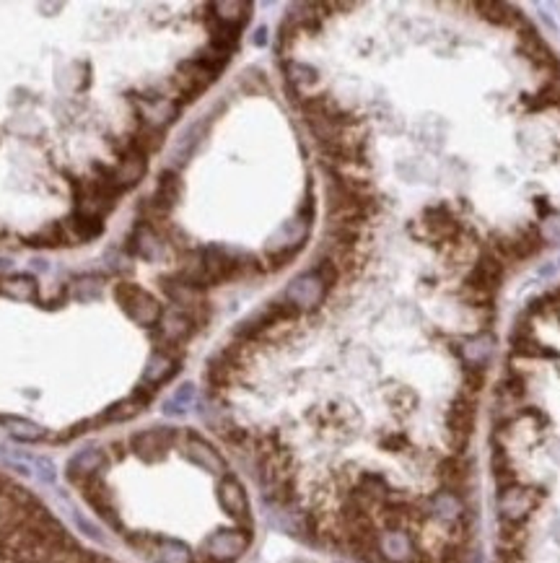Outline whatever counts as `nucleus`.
I'll return each instance as SVG.
<instances>
[{
	"instance_id": "obj_14",
	"label": "nucleus",
	"mask_w": 560,
	"mask_h": 563,
	"mask_svg": "<svg viewBox=\"0 0 560 563\" xmlns=\"http://www.w3.org/2000/svg\"><path fill=\"white\" fill-rule=\"evenodd\" d=\"M304 242H296V245H286V247H275L268 252V268L270 271H283L286 265H291L293 257L301 252Z\"/></svg>"
},
{
	"instance_id": "obj_15",
	"label": "nucleus",
	"mask_w": 560,
	"mask_h": 563,
	"mask_svg": "<svg viewBox=\"0 0 560 563\" xmlns=\"http://www.w3.org/2000/svg\"><path fill=\"white\" fill-rule=\"evenodd\" d=\"M289 84L296 91H304L307 86L316 84V70L301 66V63H289Z\"/></svg>"
},
{
	"instance_id": "obj_17",
	"label": "nucleus",
	"mask_w": 560,
	"mask_h": 563,
	"mask_svg": "<svg viewBox=\"0 0 560 563\" xmlns=\"http://www.w3.org/2000/svg\"><path fill=\"white\" fill-rule=\"evenodd\" d=\"M314 275L322 281V286L330 291V289H335L337 286V281H340V271L335 268V263L330 260V257H324V260H319L316 263V268H314Z\"/></svg>"
},
{
	"instance_id": "obj_4",
	"label": "nucleus",
	"mask_w": 560,
	"mask_h": 563,
	"mask_svg": "<svg viewBox=\"0 0 560 563\" xmlns=\"http://www.w3.org/2000/svg\"><path fill=\"white\" fill-rule=\"evenodd\" d=\"M164 237L158 234L156 228L146 221H138L135 228L128 234V245H125V252L133 255V257H143L148 263H156L164 255Z\"/></svg>"
},
{
	"instance_id": "obj_10",
	"label": "nucleus",
	"mask_w": 560,
	"mask_h": 563,
	"mask_svg": "<svg viewBox=\"0 0 560 563\" xmlns=\"http://www.w3.org/2000/svg\"><path fill=\"white\" fill-rule=\"evenodd\" d=\"M208 11H210V19H213V22L242 29V26L249 22L252 5H249V3H239V0H234V3H210Z\"/></svg>"
},
{
	"instance_id": "obj_18",
	"label": "nucleus",
	"mask_w": 560,
	"mask_h": 563,
	"mask_svg": "<svg viewBox=\"0 0 560 563\" xmlns=\"http://www.w3.org/2000/svg\"><path fill=\"white\" fill-rule=\"evenodd\" d=\"M107 268L110 271H128L130 265H125V255L120 249H110L107 252Z\"/></svg>"
},
{
	"instance_id": "obj_7",
	"label": "nucleus",
	"mask_w": 560,
	"mask_h": 563,
	"mask_svg": "<svg viewBox=\"0 0 560 563\" xmlns=\"http://www.w3.org/2000/svg\"><path fill=\"white\" fill-rule=\"evenodd\" d=\"M146 169H148V156H143L140 151L128 148V151L120 156V164L114 166V180H117V184H120L122 192H125V190L135 187L138 182L146 177Z\"/></svg>"
},
{
	"instance_id": "obj_13",
	"label": "nucleus",
	"mask_w": 560,
	"mask_h": 563,
	"mask_svg": "<svg viewBox=\"0 0 560 563\" xmlns=\"http://www.w3.org/2000/svg\"><path fill=\"white\" fill-rule=\"evenodd\" d=\"M70 296L78 299V301H91V299H99L102 296V278L99 275H81L73 281L70 286Z\"/></svg>"
},
{
	"instance_id": "obj_11",
	"label": "nucleus",
	"mask_w": 560,
	"mask_h": 563,
	"mask_svg": "<svg viewBox=\"0 0 560 563\" xmlns=\"http://www.w3.org/2000/svg\"><path fill=\"white\" fill-rule=\"evenodd\" d=\"M26 245L29 247H42V249H58L70 245L67 239V231L63 221H55V224H47L45 228H40L37 234L26 237Z\"/></svg>"
},
{
	"instance_id": "obj_5",
	"label": "nucleus",
	"mask_w": 560,
	"mask_h": 563,
	"mask_svg": "<svg viewBox=\"0 0 560 563\" xmlns=\"http://www.w3.org/2000/svg\"><path fill=\"white\" fill-rule=\"evenodd\" d=\"M423 226H426L428 237L433 242H439V247L447 249L449 242H454L462 231L459 221L449 213L444 205H433V208H426L423 213Z\"/></svg>"
},
{
	"instance_id": "obj_8",
	"label": "nucleus",
	"mask_w": 560,
	"mask_h": 563,
	"mask_svg": "<svg viewBox=\"0 0 560 563\" xmlns=\"http://www.w3.org/2000/svg\"><path fill=\"white\" fill-rule=\"evenodd\" d=\"M475 8L480 11V16L493 26H501V29H519L524 23V16L516 11L514 5L509 3H495V0H480L475 3Z\"/></svg>"
},
{
	"instance_id": "obj_9",
	"label": "nucleus",
	"mask_w": 560,
	"mask_h": 563,
	"mask_svg": "<svg viewBox=\"0 0 560 563\" xmlns=\"http://www.w3.org/2000/svg\"><path fill=\"white\" fill-rule=\"evenodd\" d=\"M67 231V239H70V245H86L91 239H96V237H102L104 234V221H99V219H91V216H84V213H73L70 219L63 221Z\"/></svg>"
},
{
	"instance_id": "obj_1",
	"label": "nucleus",
	"mask_w": 560,
	"mask_h": 563,
	"mask_svg": "<svg viewBox=\"0 0 560 563\" xmlns=\"http://www.w3.org/2000/svg\"><path fill=\"white\" fill-rule=\"evenodd\" d=\"M114 299H117V304L122 307L125 315L135 319L138 325H146V327L158 325V319L164 315L156 296L148 293L138 283H130V281H117L114 283Z\"/></svg>"
},
{
	"instance_id": "obj_2",
	"label": "nucleus",
	"mask_w": 560,
	"mask_h": 563,
	"mask_svg": "<svg viewBox=\"0 0 560 563\" xmlns=\"http://www.w3.org/2000/svg\"><path fill=\"white\" fill-rule=\"evenodd\" d=\"M519 52L542 73H550V76H558L560 73V60L556 58V52L547 47V42L539 37L538 31L527 23L519 26Z\"/></svg>"
},
{
	"instance_id": "obj_6",
	"label": "nucleus",
	"mask_w": 560,
	"mask_h": 563,
	"mask_svg": "<svg viewBox=\"0 0 560 563\" xmlns=\"http://www.w3.org/2000/svg\"><path fill=\"white\" fill-rule=\"evenodd\" d=\"M324 296H327V289L322 286V281L314 273H307V275H301L298 281H293L291 286H289L286 301H291L293 307L301 312L307 307H316Z\"/></svg>"
},
{
	"instance_id": "obj_3",
	"label": "nucleus",
	"mask_w": 560,
	"mask_h": 563,
	"mask_svg": "<svg viewBox=\"0 0 560 563\" xmlns=\"http://www.w3.org/2000/svg\"><path fill=\"white\" fill-rule=\"evenodd\" d=\"M503 278H506V265L495 257L493 252H483V255H477V260H475V265L467 273L465 283L488 293H495L501 289Z\"/></svg>"
},
{
	"instance_id": "obj_12",
	"label": "nucleus",
	"mask_w": 560,
	"mask_h": 563,
	"mask_svg": "<svg viewBox=\"0 0 560 563\" xmlns=\"http://www.w3.org/2000/svg\"><path fill=\"white\" fill-rule=\"evenodd\" d=\"M0 293L19 301H31L37 299V281L31 275H5L0 278Z\"/></svg>"
},
{
	"instance_id": "obj_16",
	"label": "nucleus",
	"mask_w": 560,
	"mask_h": 563,
	"mask_svg": "<svg viewBox=\"0 0 560 563\" xmlns=\"http://www.w3.org/2000/svg\"><path fill=\"white\" fill-rule=\"evenodd\" d=\"M493 296L495 293L483 291V289H475V286H467V283H462V289H459V299H462L465 304L475 307V309L491 307V304H493Z\"/></svg>"
}]
</instances>
